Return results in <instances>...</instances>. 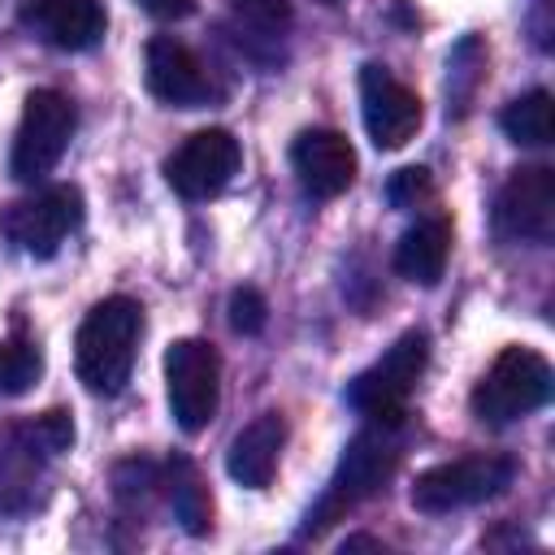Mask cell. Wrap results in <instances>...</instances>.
<instances>
[{"label":"cell","mask_w":555,"mask_h":555,"mask_svg":"<svg viewBox=\"0 0 555 555\" xmlns=\"http://www.w3.org/2000/svg\"><path fill=\"white\" fill-rule=\"evenodd\" d=\"M143 338V308L130 295L100 299L74 338V369L91 395H117L130 382L134 351Z\"/></svg>","instance_id":"1"},{"label":"cell","mask_w":555,"mask_h":555,"mask_svg":"<svg viewBox=\"0 0 555 555\" xmlns=\"http://www.w3.org/2000/svg\"><path fill=\"white\" fill-rule=\"evenodd\" d=\"M395 468H399V438H395V425H377V421H373L369 429H360V434L347 442V451H343V460H338V468H334V477H330L321 503L308 512L304 538L325 533V529H330L338 516H347L356 503L373 499V494L390 481Z\"/></svg>","instance_id":"2"},{"label":"cell","mask_w":555,"mask_h":555,"mask_svg":"<svg viewBox=\"0 0 555 555\" xmlns=\"http://www.w3.org/2000/svg\"><path fill=\"white\" fill-rule=\"evenodd\" d=\"M425 360H429V338L425 330H408L399 334L382 360H373L351 386H347V403L356 412H364L369 421L377 425H403V412H408V395L416 390L421 373H425Z\"/></svg>","instance_id":"3"},{"label":"cell","mask_w":555,"mask_h":555,"mask_svg":"<svg viewBox=\"0 0 555 555\" xmlns=\"http://www.w3.org/2000/svg\"><path fill=\"white\" fill-rule=\"evenodd\" d=\"M551 399V364L533 347H503L486 377L473 386V416L486 425H507L538 412Z\"/></svg>","instance_id":"4"},{"label":"cell","mask_w":555,"mask_h":555,"mask_svg":"<svg viewBox=\"0 0 555 555\" xmlns=\"http://www.w3.org/2000/svg\"><path fill=\"white\" fill-rule=\"evenodd\" d=\"M165 399L182 434L208 429L221 403V356L204 338H178L165 351Z\"/></svg>","instance_id":"5"},{"label":"cell","mask_w":555,"mask_h":555,"mask_svg":"<svg viewBox=\"0 0 555 555\" xmlns=\"http://www.w3.org/2000/svg\"><path fill=\"white\" fill-rule=\"evenodd\" d=\"M512 477H516V464L507 455H460V460L425 468L412 481V507L425 516L460 512V507L503 494L512 486Z\"/></svg>","instance_id":"6"},{"label":"cell","mask_w":555,"mask_h":555,"mask_svg":"<svg viewBox=\"0 0 555 555\" xmlns=\"http://www.w3.org/2000/svg\"><path fill=\"white\" fill-rule=\"evenodd\" d=\"M74 126H78V113L61 91H52V87L30 91L26 104H22L13 152H9L13 178L17 182H39L43 173H52L56 160L65 156L69 139H74Z\"/></svg>","instance_id":"7"},{"label":"cell","mask_w":555,"mask_h":555,"mask_svg":"<svg viewBox=\"0 0 555 555\" xmlns=\"http://www.w3.org/2000/svg\"><path fill=\"white\" fill-rule=\"evenodd\" d=\"M238 139L221 126H208L182 139V147L165 160V178L182 199H208L225 191V182L238 173Z\"/></svg>","instance_id":"8"},{"label":"cell","mask_w":555,"mask_h":555,"mask_svg":"<svg viewBox=\"0 0 555 555\" xmlns=\"http://www.w3.org/2000/svg\"><path fill=\"white\" fill-rule=\"evenodd\" d=\"M494 230L516 243H551L555 234V173L546 165L516 169L494 199Z\"/></svg>","instance_id":"9"},{"label":"cell","mask_w":555,"mask_h":555,"mask_svg":"<svg viewBox=\"0 0 555 555\" xmlns=\"http://www.w3.org/2000/svg\"><path fill=\"white\" fill-rule=\"evenodd\" d=\"M360 113L364 130L382 152L403 147L421 130V95L403 87L386 65H364L360 69Z\"/></svg>","instance_id":"10"},{"label":"cell","mask_w":555,"mask_h":555,"mask_svg":"<svg viewBox=\"0 0 555 555\" xmlns=\"http://www.w3.org/2000/svg\"><path fill=\"white\" fill-rule=\"evenodd\" d=\"M78 221H82V195L74 186H48V191L13 204L4 217V230L26 256L48 260V256H56V247L65 243V234Z\"/></svg>","instance_id":"11"},{"label":"cell","mask_w":555,"mask_h":555,"mask_svg":"<svg viewBox=\"0 0 555 555\" xmlns=\"http://www.w3.org/2000/svg\"><path fill=\"white\" fill-rule=\"evenodd\" d=\"M143 78H147V91L173 108H199L208 95H212V82L199 65V56L173 39V35H156L143 52Z\"/></svg>","instance_id":"12"},{"label":"cell","mask_w":555,"mask_h":555,"mask_svg":"<svg viewBox=\"0 0 555 555\" xmlns=\"http://www.w3.org/2000/svg\"><path fill=\"white\" fill-rule=\"evenodd\" d=\"M291 169L312 199H334L356 182V152L338 130H304L291 143Z\"/></svg>","instance_id":"13"},{"label":"cell","mask_w":555,"mask_h":555,"mask_svg":"<svg viewBox=\"0 0 555 555\" xmlns=\"http://www.w3.org/2000/svg\"><path fill=\"white\" fill-rule=\"evenodd\" d=\"M104 4L100 0H26L22 4V26L61 48V52H87L104 35Z\"/></svg>","instance_id":"14"},{"label":"cell","mask_w":555,"mask_h":555,"mask_svg":"<svg viewBox=\"0 0 555 555\" xmlns=\"http://www.w3.org/2000/svg\"><path fill=\"white\" fill-rule=\"evenodd\" d=\"M282 447H286V421H282V412H260L256 421H247L234 434V442L225 451V473L238 486H247V490H264L273 481V473H278Z\"/></svg>","instance_id":"15"},{"label":"cell","mask_w":555,"mask_h":555,"mask_svg":"<svg viewBox=\"0 0 555 555\" xmlns=\"http://www.w3.org/2000/svg\"><path fill=\"white\" fill-rule=\"evenodd\" d=\"M447 256H451V221L447 217H425L399 238L395 269L416 286H434L447 269Z\"/></svg>","instance_id":"16"},{"label":"cell","mask_w":555,"mask_h":555,"mask_svg":"<svg viewBox=\"0 0 555 555\" xmlns=\"http://www.w3.org/2000/svg\"><path fill=\"white\" fill-rule=\"evenodd\" d=\"M165 494H169V507H173V520L191 533V538H204L212 529V494H208V481L199 473V464L191 455H173L165 464V477H160Z\"/></svg>","instance_id":"17"},{"label":"cell","mask_w":555,"mask_h":555,"mask_svg":"<svg viewBox=\"0 0 555 555\" xmlns=\"http://www.w3.org/2000/svg\"><path fill=\"white\" fill-rule=\"evenodd\" d=\"M499 126L512 143H525V147H542L551 143L555 134V104H551V91H525L520 100H512L503 113H499Z\"/></svg>","instance_id":"18"},{"label":"cell","mask_w":555,"mask_h":555,"mask_svg":"<svg viewBox=\"0 0 555 555\" xmlns=\"http://www.w3.org/2000/svg\"><path fill=\"white\" fill-rule=\"evenodd\" d=\"M43 377V351L35 338L13 334L0 343V395H26Z\"/></svg>","instance_id":"19"},{"label":"cell","mask_w":555,"mask_h":555,"mask_svg":"<svg viewBox=\"0 0 555 555\" xmlns=\"http://www.w3.org/2000/svg\"><path fill=\"white\" fill-rule=\"evenodd\" d=\"M447 69H451L447 74V95H451L455 113H464L468 100H473V91H477V82L486 78V48H481V39H473V35L460 39L455 52H451V61H447Z\"/></svg>","instance_id":"20"},{"label":"cell","mask_w":555,"mask_h":555,"mask_svg":"<svg viewBox=\"0 0 555 555\" xmlns=\"http://www.w3.org/2000/svg\"><path fill=\"white\" fill-rule=\"evenodd\" d=\"M230 330L234 334H260L264 330V321H269V304H264V295L256 291V286H238L234 295H230Z\"/></svg>","instance_id":"21"},{"label":"cell","mask_w":555,"mask_h":555,"mask_svg":"<svg viewBox=\"0 0 555 555\" xmlns=\"http://www.w3.org/2000/svg\"><path fill=\"white\" fill-rule=\"evenodd\" d=\"M230 9L264 35H282L291 26V0H230Z\"/></svg>","instance_id":"22"},{"label":"cell","mask_w":555,"mask_h":555,"mask_svg":"<svg viewBox=\"0 0 555 555\" xmlns=\"http://www.w3.org/2000/svg\"><path fill=\"white\" fill-rule=\"evenodd\" d=\"M429 191H434V182H429V169H421V165L399 169L390 178V186H386V195H390L395 208H416L421 199H429Z\"/></svg>","instance_id":"23"},{"label":"cell","mask_w":555,"mask_h":555,"mask_svg":"<svg viewBox=\"0 0 555 555\" xmlns=\"http://www.w3.org/2000/svg\"><path fill=\"white\" fill-rule=\"evenodd\" d=\"M113 481H117V499H147L160 486V473L147 460H126V464H117Z\"/></svg>","instance_id":"24"},{"label":"cell","mask_w":555,"mask_h":555,"mask_svg":"<svg viewBox=\"0 0 555 555\" xmlns=\"http://www.w3.org/2000/svg\"><path fill=\"white\" fill-rule=\"evenodd\" d=\"M30 434L39 438V447H43L48 455H56V451H69V442H74V421H69L65 408H52V412H43V416L30 425Z\"/></svg>","instance_id":"25"},{"label":"cell","mask_w":555,"mask_h":555,"mask_svg":"<svg viewBox=\"0 0 555 555\" xmlns=\"http://www.w3.org/2000/svg\"><path fill=\"white\" fill-rule=\"evenodd\" d=\"M143 13H152L156 22H182L195 13V0H134Z\"/></svg>","instance_id":"26"},{"label":"cell","mask_w":555,"mask_h":555,"mask_svg":"<svg viewBox=\"0 0 555 555\" xmlns=\"http://www.w3.org/2000/svg\"><path fill=\"white\" fill-rule=\"evenodd\" d=\"M360 546H382V542H377V538H364V533H360V538H347V542H343V551H360Z\"/></svg>","instance_id":"27"},{"label":"cell","mask_w":555,"mask_h":555,"mask_svg":"<svg viewBox=\"0 0 555 555\" xmlns=\"http://www.w3.org/2000/svg\"><path fill=\"white\" fill-rule=\"evenodd\" d=\"M321 4H338V0H321Z\"/></svg>","instance_id":"28"}]
</instances>
